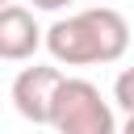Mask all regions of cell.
I'll return each mask as SVG.
<instances>
[{"instance_id": "obj_1", "label": "cell", "mask_w": 134, "mask_h": 134, "mask_svg": "<svg viewBox=\"0 0 134 134\" xmlns=\"http://www.w3.org/2000/svg\"><path fill=\"white\" fill-rule=\"evenodd\" d=\"M42 46L50 50L54 63L67 67H96V63H117L130 46V25L117 8H84L75 17L54 21L42 34Z\"/></svg>"}, {"instance_id": "obj_2", "label": "cell", "mask_w": 134, "mask_h": 134, "mask_svg": "<svg viewBox=\"0 0 134 134\" xmlns=\"http://www.w3.org/2000/svg\"><path fill=\"white\" fill-rule=\"evenodd\" d=\"M46 126L54 134H117L113 105L100 96L92 80H80V75H63V84L54 88Z\"/></svg>"}, {"instance_id": "obj_3", "label": "cell", "mask_w": 134, "mask_h": 134, "mask_svg": "<svg viewBox=\"0 0 134 134\" xmlns=\"http://www.w3.org/2000/svg\"><path fill=\"white\" fill-rule=\"evenodd\" d=\"M63 84V71L54 63H34V67H21L17 80H13V109L34 121V126H46L50 117V100H54V88Z\"/></svg>"}, {"instance_id": "obj_4", "label": "cell", "mask_w": 134, "mask_h": 134, "mask_svg": "<svg viewBox=\"0 0 134 134\" xmlns=\"http://www.w3.org/2000/svg\"><path fill=\"white\" fill-rule=\"evenodd\" d=\"M42 46V29L29 8L4 4L0 8V59L4 63H29L34 50Z\"/></svg>"}, {"instance_id": "obj_5", "label": "cell", "mask_w": 134, "mask_h": 134, "mask_svg": "<svg viewBox=\"0 0 134 134\" xmlns=\"http://www.w3.org/2000/svg\"><path fill=\"white\" fill-rule=\"evenodd\" d=\"M113 100L126 109V117L134 113V67H126V71L113 80Z\"/></svg>"}, {"instance_id": "obj_6", "label": "cell", "mask_w": 134, "mask_h": 134, "mask_svg": "<svg viewBox=\"0 0 134 134\" xmlns=\"http://www.w3.org/2000/svg\"><path fill=\"white\" fill-rule=\"evenodd\" d=\"M71 0H34V8H42V13H59V8H67Z\"/></svg>"}, {"instance_id": "obj_7", "label": "cell", "mask_w": 134, "mask_h": 134, "mask_svg": "<svg viewBox=\"0 0 134 134\" xmlns=\"http://www.w3.org/2000/svg\"><path fill=\"white\" fill-rule=\"evenodd\" d=\"M117 134H134V113H130V117H126V126H121V130H117Z\"/></svg>"}, {"instance_id": "obj_8", "label": "cell", "mask_w": 134, "mask_h": 134, "mask_svg": "<svg viewBox=\"0 0 134 134\" xmlns=\"http://www.w3.org/2000/svg\"><path fill=\"white\" fill-rule=\"evenodd\" d=\"M4 4H13V0H0V8H4Z\"/></svg>"}]
</instances>
